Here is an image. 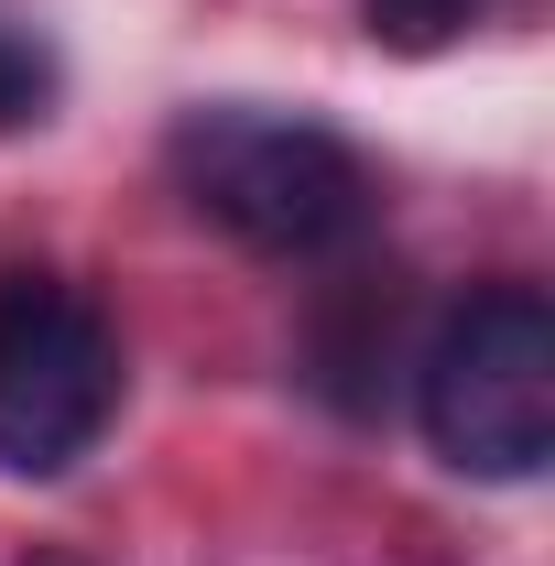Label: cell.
<instances>
[{
  "label": "cell",
  "instance_id": "1",
  "mask_svg": "<svg viewBox=\"0 0 555 566\" xmlns=\"http://www.w3.org/2000/svg\"><path fill=\"white\" fill-rule=\"evenodd\" d=\"M164 164L208 229H229L240 251H273V262H316L370 229V164L327 120H294V109H251V98L186 109Z\"/></svg>",
  "mask_w": 555,
  "mask_h": 566
},
{
  "label": "cell",
  "instance_id": "2",
  "mask_svg": "<svg viewBox=\"0 0 555 566\" xmlns=\"http://www.w3.org/2000/svg\"><path fill=\"white\" fill-rule=\"evenodd\" d=\"M415 403L447 469L534 480L555 458V305L534 283H480L469 305H447L415 359Z\"/></svg>",
  "mask_w": 555,
  "mask_h": 566
},
{
  "label": "cell",
  "instance_id": "3",
  "mask_svg": "<svg viewBox=\"0 0 555 566\" xmlns=\"http://www.w3.org/2000/svg\"><path fill=\"white\" fill-rule=\"evenodd\" d=\"M121 415V327L66 273L0 283V469L55 480Z\"/></svg>",
  "mask_w": 555,
  "mask_h": 566
},
{
  "label": "cell",
  "instance_id": "4",
  "mask_svg": "<svg viewBox=\"0 0 555 566\" xmlns=\"http://www.w3.org/2000/svg\"><path fill=\"white\" fill-rule=\"evenodd\" d=\"M44 109H55V44L0 22V132H33Z\"/></svg>",
  "mask_w": 555,
  "mask_h": 566
},
{
  "label": "cell",
  "instance_id": "5",
  "mask_svg": "<svg viewBox=\"0 0 555 566\" xmlns=\"http://www.w3.org/2000/svg\"><path fill=\"white\" fill-rule=\"evenodd\" d=\"M480 11L490 0H370V33H381L392 55H436V44H458Z\"/></svg>",
  "mask_w": 555,
  "mask_h": 566
}]
</instances>
